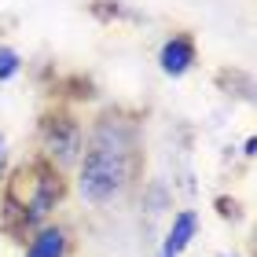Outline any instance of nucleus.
Returning <instances> with one entry per match:
<instances>
[{
  "instance_id": "obj_9",
  "label": "nucleus",
  "mask_w": 257,
  "mask_h": 257,
  "mask_svg": "<svg viewBox=\"0 0 257 257\" xmlns=\"http://www.w3.org/2000/svg\"><path fill=\"white\" fill-rule=\"evenodd\" d=\"M4 166H8V136L0 133V180H4Z\"/></svg>"
},
{
  "instance_id": "obj_11",
  "label": "nucleus",
  "mask_w": 257,
  "mask_h": 257,
  "mask_svg": "<svg viewBox=\"0 0 257 257\" xmlns=\"http://www.w3.org/2000/svg\"><path fill=\"white\" fill-rule=\"evenodd\" d=\"M217 257H239V253H217Z\"/></svg>"
},
{
  "instance_id": "obj_6",
  "label": "nucleus",
  "mask_w": 257,
  "mask_h": 257,
  "mask_svg": "<svg viewBox=\"0 0 257 257\" xmlns=\"http://www.w3.org/2000/svg\"><path fill=\"white\" fill-rule=\"evenodd\" d=\"M195 231H198V213H195V209H180V213L173 217V224L166 231V239H162V246H158V257H180L184 250L191 246Z\"/></svg>"
},
{
  "instance_id": "obj_7",
  "label": "nucleus",
  "mask_w": 257,
  "mask_h": 257,
  "mask_svg": "<svg viewBox=\"0 0 257 257\" xmlns=\"http://www.w3.org/2000/svg\"><path fill=\"white\" fill-rule=\"evenodd\" d=\"M140 202H144V209H147L151 217L166 213V209L173 206V195H169V188H166V180H147L144 191H140Z\"/></svg>"
},
{
  "instance_id": "obj_3",
  "label": "nucleus",
  "mask_w": 257,
  "mask_h": 257,
  "mask_svg": "<svg viewBox=\"0 0 257 257\" xmlns=\"http://www.w3.org/2000/svg\"><path fill=\"white\" fill-rule=\"evenodd\" d=\"M81 151H85V121L70 107H48L37 118V155L52 162L55 169H77Z\"/></svg>"
},
{
  "instance_id": "obj_1",
  "label": "nucleus",
  "mask_w": 257,
  "mask_h": 257,
  "mask_svg": "<svg viewBox=\"0 0 257 257\" xmlns=\"http://www.w3.org/2000/svg\"><path fill=\"white\" fill-rule=\"evenodd\" d=\"M74 173L81 202H88L92 209L121 202L144 173V128L136 114L121 107L99 110L85 128V151Z\"/></svg>"
},
{
  "instance_id": "obj_5",
  "label": "nucleus",
  "mask_w": 257,
  "mask_h": 257,
  "mask_svg": "<svg viewBox=\"0 0 257 257\" xmlns=\"http://www.w3.org/2000/svg\"><path fill=\"white\" fill-rule=\"evenodd\" d=\"M70 253V231L63 224H44L26 239L22 257H66Z\"/></svg>"
},
{
  "instance_id": "obj_4",
  "label": "nucleus",
  "mask_w": 257,
  "mask_h": 257,
  "mask_svg": "<svg viewBox=\"0 0 257 257\" xmlns=\"http://www.w3.org/2000/svg\"><path fill=\"white\" fill-rule=\"evenodd\" d=\"M198 63V44L191 33H173L169 41H162V48H158V70L166 77L173 81H180V77H188L191 70Z\"/></svg>"
},
{
  "instance_id": "obj_2",
  "label": "nucleus",
  "mask_w": 257,
  "mask_h": 257,
  "mask_svg": "<svg viewBox=\"0 0 257 257\" xmlns=\"http://www.w3.org/2000/svg\"><path fill=\"white\" fill-rule=\"evenodd\" d=\"M66 173L55 169L52 162L33 155L30 162L11 169L0 191V228L11 239L26 242L37 228L52 224V213L66 202Z\"/></svg>"
},
{
  "instance_id": "obj_8",
  "label": "nucleus",
  "mask_w": 257,
  "mask_h": 257,
  "mask_svg": "<svg viewBox=\"0 0 257 257\" xmlns=\"http://www.w3.org/2000/svg\"><path fill=\"white\" fill-rule=\"evenodd\" d=\"M22 74V55L11 48V44H0V85L15 81Z\"/></svg>"
},
{
  "instance_id": "obj_10",
  "label": "nucleus",
  "mask_w": 257,
  "mask_h": 257,
  "mask_svg": "<svg viewBox=\"0 0 257 257\" xmlns=\"http://www.w3.org/2000/svg\"><path fill=\"white\" fill-rule=\"evenodd\" d=\"M242 155H246V158L257 155V140H253V136H246V144H242Z\"/></svg>"
}]
</instances>
